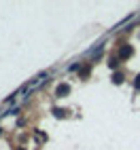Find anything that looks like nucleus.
<instances>
[{
  "mask_svg": "<svg viewBox=\"0 0 140 150\" xmlns=\"http://www.w3.org/2000/svg\"><path fill=\"white\" fill-rule=\"evenodd\" d=\"M132 55H134V47L132 45H121V47H119V51H117L119 59H129Z\"/></svg>",
  "mask_w": 140,
  "mask_h": 150,
  "instance_id": "f257e3e1",
  "label": "nucleus"
},
{
  "mask_svg": "<svg viewBox=\"0 0 140 150\" xmlns=\"http://www.w3.org/2000/svg\"><path fill=\"white\" fill-rule=\"evenodd\" d=\"M70 91H72V87H70L68 83H59L57 89H55V97H68Z\"/></svg>",
  "mask_w": 140,
  "mask_h": 150,
  "instance_id": "f03ea898",
  "label": "nucleus"
},
{
  "mask_svg": "<svg viewBox=\"0 0 140 150\" xmlns=\"http://www.w3.org/2000/svg\"><path fill=\"white\" fill-rule=\"evenodd\" d=\"M89 72H91V64H83V66H79V76H81V78H87Z\"/></svg>",
  "mask_w": 140,
  "mask_h": 150,
  "instance_id": "7ed1b4c3",
  "label": "nucleus"
},
{
  "mask_svg": "<svg viewBox=\"0 0 140 150\" xmlns=\"http://www.w3.org/2000/svg\"><path fill=\"white\" fill-rule=\"evenodd\" d=\"M51 112H53L55 118H66V116H68V110H66V108H57V106H55Z\"/></svg>",
  "mask_w": 140,
  "mask_h": 150,
  "instance_id": "20e7f679",
  "label": "nucleus"
},
{
  "mask_svg": "<svg viewBox=\"0 0 140 150\" xmlns=\"http://www.w3.org/2000/svg\"><path fill=\"white\" fill-rule=\"evenodd\" d=\"M119 62H121V59H119L117 55H115V57H108V68H111V70H117V68H119Z\"/></svg>",
  "mask_w": 140,
  "mask_h": 150,
  "instance_id": "39448f33",
  "label": "nucleus"
},
{
  "mask_svg": "<svg viewBox=\"0 0 140 150\" xmlns=\"http://www.w3.org/2000/svg\"><path fill=\"white\" fill-rule=\"evenodd\" d=\"M123 81H125V74H123V72H115V74H113V83H115V85H121Z\"/></svg>",
  "mask_w": 140,
  "mask_h": 150,
  "instance_id": "423d86ee",
  "label": "nucleus"
},
{
  "mask_svg": "<svg viewBox=\"0 0 140 150\" xmlns=\"http://www.w3.org/2000/svg\"><path fill=\"white\" fill-rule=\"evenodd\" d=\"M36 139H38V142H47V133H43V131H36Z\"/></svg>",
  "mask_w": 140,
  "mask_h": 150,
  "instance_id": "0eeeda50",
  "label": "nucleus"
},
{
  "mask_svg": "<svg viewBox=\"0 0 140 150\" xmlns=\"http://www.w3.org/2000/svg\"><path fill=\"white\" fill-rule=\"evenodd\" d=\"M134 89H136V91H140V74L134 78Z\"/></svg>",
  "mask_w": 140,
  "mask_h": 150,
  "instance_id": "6e6552de",
  "label": "nucleus"
},
{
  "mask_svg": "<svg viewBox=\"0 0 140 150\" xmlns=\"http://www.w3.org/2000/svg\"><path fill=\"white\" fill-rule=\"evenodd\" d=\"M17 150H28V148H24V146H19V148H17Z\"/></svg>",
  "mask_w": 140,
  "mask_h": 150,
  "instance_id": "1a4fd4ad",
  "label": "nucleus"
}]
</instances>
